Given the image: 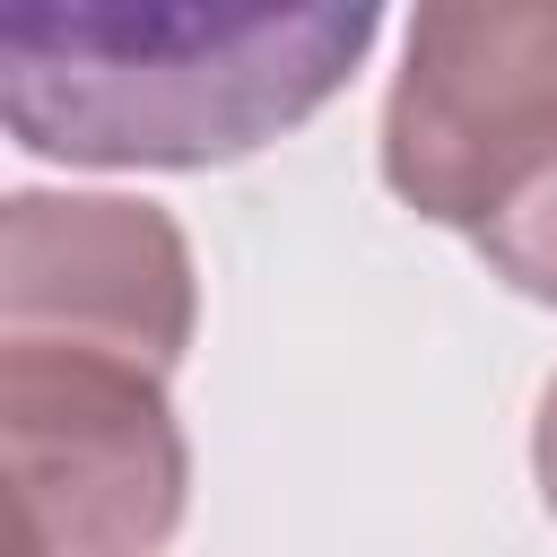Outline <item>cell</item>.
I'll return each instance as SVG.
<instances>
[{"label":"cell","instance_id":"cell-1","mask_svg":"<svg viewBox=\"0 0 557 557\" xmlns=\"http://www.w3.org/2000/svg\"><path fill=\"white\" fill-rule=\"evenodd\" d=\"M374 9H0V113L61 165H235L322 113Z\"/></svg>","mask_w":557,"mask_h":557},{"label":"cell","instance_id":"cell-2","mask_svg":"<svg viewBox=\"0 0 557 557\" xmlns=\"http://www.w3.org/2000/svg\"><path fill=\"white\" fill-rule=\"evenodd\" d=\"M9 557H148L183 522L191 453L165 374L0 339Z\"/></svg>","mask_w":557,"mask_h":557},{"label":"cell","instance_id":"cell-3","mask_svg":"<svg viewBox=\"0 0 557 557\" xmlns=\"http://www.w3.org/2000/svg\"><path fill=\"white\" fill-rule=\"evenodd\" d=\"M557 165V9H418L383 104V183L435 226H487Z\"/></svg>","mask_w":557,"mask_h":557},{"label":"cell","instance_id":"cell-4","mask_svg":"<svg viewBox=\"0 0 557 557\" xmlns=\"http://www.w3.org/2000/svg\"><path fill=\"white\" fill-rule=\"evenodd\" d=\"M191 244L165 209L113 191H17L0 209V339L165 374L191 348Z\"/></svg>","mask_w":557,"mask_h":557},{"label":"cell","instance_id":"cell-5","mask_svg":"<svg viewBox=\"0 0 557 557\" xmlns=\"http://www.w3.org/2000/svg\"><path fill=\"white\" fill-rule=\"evenodd\" d=\"M479 252H487V270L505 278V287H522V296H540V305H557V165L548 174H531L479 235H470Z\"/></svg>","mask_w":557,"mask_h":557},{"label":"cell","instance_id":"cell-6","mask_svg":"<svg viewBox=\"0 0 557 557\" xmlns=\"http://www.w3.org/2000/svg\"><path fill=\"white\" fill-rule=\"evenodd\" d=\"M531 470H540V496H548V513H557V374H548V392H540V426H531Z\"/></svg>","mask_w":557,"mask_h":557}]
</instances>
